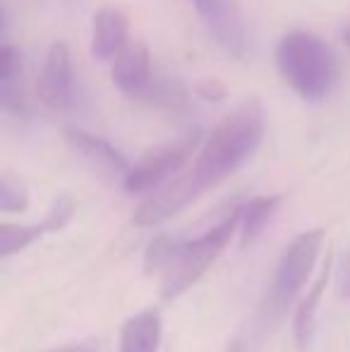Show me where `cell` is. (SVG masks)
<instances>
[{
    "mask_svg": "<svg viewBox=\"0 0 350 352\" xmlns=\"http://www.w3.org/2000/svg\"><path fill=\"white\" fill-rule=\"evenodd\" d=\"M338 292L343 300H350V250L343 254L341 264H338Z\"/></svg>",
    "mask_w": 350,
    "mask_h": 352,
    "instance_id": "cell-19",
    "label": "cell"
},
{
    "mask_svg": "<svg viewBox=\"0 0 350 352\" xmlns=\"http://www.w3.org/2000/svg\"><path fill=\"white\" fill-rule=\"evenodd\" d=\"M324 240H327L324 230H305L288 242L276 264L269 292L262 302L264 321H278L295 302V297L303 292L307 278L317 266V256L324 247Z\"/></svg>",
    "mask_w": 350,
    "mask_h": 352,
    "instance_id": "cell-4",
    "label": "cell"
},
{
    "mask_svg": "<svg viewBox=\"0 0 350 352\" xmlns=\"http://www.w3.org/2000/svg\"><path fill=\"white\" fill-rule=\"evenodd\" d=\"M65 140L72 146V151L80 153L89 166L96 168L103 175L122 177V180H125V175L132 170L125 153L113 146L108 140H103V137L91 135V132H87V130H80V127H67Z\"/></svg>",
    "mask_w": 350,
    "mask_h": 352,
    "instance_id": "cell-10",
    "label": "cell"
},
{
    "mask_svg": "<svg viewBox=\"0 0 350 352\" xmlns=\"http://www.w3.org/2000/svg\"><path fill=\"white\" fill-rule=\"evenodd\" d=\"M29 206V187L22 175L12 170H3L0 175V211L22 213Z\"/></svg>",
    "mask_w": 350,
    "mask_h": 352,
    "instance_id": "cell-17",
    "label": "cell"
},
{
    "mask_svg": "<svg viewBox=\"0 0 350 352\" xmlns=\"http://www.w3.org/2000/svg\"><path fill=\"white\" fill-rule=\"evenodd\" d=\"M197 94L206 101H221L226 96V87L219 82V79H201L197 84Z\"/></svg>",
    "mask_w": 350,
    "mask_h": 352,
    "instance_id": "cell-18",
    "label": "cell"
},
{
    "mask_svg": "<svg viewBox=\"0 0 350 352\" xmlns=\"http://www.w3.org/2000/svg\"><path fill=\"white\" fill-rule=\"evenodd\" d=\"M151 53L144 41H127V46L111 63V79L116 89L127 98H137L146 94L151 84Z\"/></svg>",
    "mask_w": 350,
    "mask_h": 352,
    "instance_id": "cell-9",
    "label": "cell"
},
{
    "mask_svg": "<svg viewBox=\"0 0 350 352\" xmlns=\"http://www.w3.org/2000/svg\"><path fill=\"white\" fill-rule=\"evenodd\" d=\"M343 41H346V46H348V51H350V22L343 27Z\"/></svg>",
    "mask_w": 350,
    "mask_h": 352,
    "instance_id": "cell-22",
    "label": "cell"
},
{
    "mask_svg": "<svg viewBox=\"0 0 350 352\" xmlns=\"http://www.w3.org/2000/svg\"><path fill=\"white\" fill-rule=\"evenodd\" d=\"M283 197L281 195H264V197H252L243 204V221H240V240L243 245H252L264 235V230L269 228L274 213L278 211Z\"/></svg>",
    "mask_w": 350,
    "mask_h": 352,
    "instance_id": "cell-15",
    "label": "cell"
},
{
    "mask_svg": "<svg viewBox=\"0 0 350 352\" xmlns=\"http://www.w3.org/2000/svg\"><path fill=\"white\" fill-rule=\"evenodd\" d=\"M243 204L233 201L223 216L199 237L180 240L173 235H159L144 250V269L149 276L161 278V297L175 300L206 274L211 264L228 247L235 228L243 221Z\"/></svg>",
    "mask_w": 350,
    "mask_h": 352,
    "instance_id": "cell-2",
    "label": "cell"
},
{
    "mask_svg": "<svg viewBox=\"0 0 350 352\" xmlns=\"http://www.w3.org/2000/svg\"><path fill=\"white\" fill-rule=\"evenodd\" d=\"M142 101L151 103V106H159V108H168V111H177V108L187 106V89L182 87V82H177V79L154 72L151 84L144 96H142Z\"/></svg>",
    "mask_w": 350,
    "mask_h": 352,
    "instance_id": "cell-16",
    "label": "cell"
},
{
    "mask_svg": "<svg viewBox=\"0 0 350 352\" xmlns=\"http://www.w3.org/2000/svg\"><path fill=\"white\" fill-rule=\"evenodd\" d=\"M331 261H333V254L329 252L327 261H324L314 285L309 287V292L303 297V302H300L298 309H295L293 336H295V345H298L300 352H307L309 345H312L314 329H317V309H319V302H322L324 290H327L329 276H331Z\"/></svg>",
    "mask_w": 350,
    "mask_h": 352,
    "instance_id": "cell-13",
    "label": "cell"
},
{
    "mask_svg": "<svg viewBox=\"0 0 350 352\" xmlns=\"http://www.w3.org/2000/svg\"><path fill=\"white\" fill-rule=\"evenodd\" d=\"M201 142V130H190L185 135L175 137L173 142L161 144V146L151 148L137 166H132V170L122 180V190L127 195H144L156 187L166 185L171 177L190 161V156L195 153V148Z\"/></svg>",
    "mask_w": 350,
    "mask_h": 352,
    "instance_id": "cell-5",
    "label": "cell"
},
{
    "mask_svg": "<svg viewBox=\"0 0 350 352\" xmlns=\"http://www.w3.org/2000/svg\"><path fill=\"white\" fill-rule=\"evenodd\" d=\"M192 5L204 22L206 32L228 56L238 60L248 56V32L235 0H192Z\"/></svg>",
    "mask_w": 350,
    "mask_h": 352,
    "instance_id": "cell-6",
    "label": "cell"
},
{
    "mask_svg": "<svg viewBox=\"0 0 350 352\" xmlns=\"http://www.w3.org/2000/svg\"><path fill=\"white\" fill-rule=\"evenodd\" d=\"M276 67L283 82L309 103L331 96L341 77L338 56L312 32H288L276 48Z\"/></svg>",
    "mask_w": 350,
    "mask_h": 352,
    "instance_id": "cell-3",
    "label": "cell"
},
{
    "mask_svg": "<svg viewBox=\"0 0 350 352\" xmlns=\"http://www.w3.org/2000/svg\"><path fill=\"white\" fill-rule=\"evenodd\" d=\"M75 209H77L75 199H72L70 195H61L51 204L46 218L34 223V226H12V223H3V226H0V256L8 259V256L32 247L34 242H39L43 235H48V232L63 230V228L72 221Z\"/></svg>",
    "mask_w": 350,
    "mask_h": 352,
    "instance_id": "cell-8",
    "label": "cell"
},
{
    "mask_svg": "<svg viewBox=\"0 0 350 352\" xmlns=\"http://www.w3.org/2000/svg\"><path fill=\"white\" fill-rule=\"evenodd\" d=\"M36 96L43 106L63 111L75 96V74H72V56L65 41H53L43 56V65L36 79Z\"/></svg>",
    "mask_w": 350,
    "mask_h": 352,
    "instance_id": "cell-7",
    "label": "cell"
},
{
    "mask_svg": "<svg viewBox=\"0 0 350 352\" xmlns=\"http://www.w3.org/2000/svg\"><path fill=\"white\" fill-rule=\"evenodd\" d=\"M130 41V24L122 10L101 8L91 19V56L98 63H113Z\"/></svg>",
    "mask_w": 350,
    "mask_h": 352,
    "instance_id": "cell-12",
    "label": "cell"
},
{
    "mask_svg": "<svg viewBox=\"0 0 350 352\" xmlns=\"http://www.w3.org/2000/svg\"><path fill=\"white\" fill-rule=\"evenodd\" d=\"M46 352H98L94 343H75V345H63V348H53Z\"/></svg>",
    "mask_w": 350,
    "mask_h": 352,
    "instance_id": "cell-20",
    "label": "cell"
},
{
    "mask_svg": "<svg viewBox=\"0 0 350 352\" xmlns=\"http://www.w3.org/2000/svg\"><path fill=\"white\" fill-rule=\"evenodd\" d=\"M226 352H245V345H243V340H233V343L226 348Z\"/></svg>",
    "mask_w": 350,
    "mask_h": 352,
    "instance_id": "cell-21",
    "label": "cell"
},
{
    "mask_svg": "<svg viewBox=\"0 0 350 352\" xmlns=\"http://www.w3.org/2000/svg\"><path fill=\"white\" fill-rule=\"evenodd\" d=\"M0 108L14 118H24L29 113L22 51L10 41H3L0 46Z\"/></svg>",
    "mask_w": 350,
    "mask_h": 352,
    "instance_id": "cell-11",
    "label": "cell"
},
{
    "mask_svg": "<svg viewBox=\"0 0 350 352\" xmlns=\"http://www.w3.org/2000/svg\"><path fill=\"white\" fill-rule=\"evenodd\" d=\"M161 343V314L156 307L132 314L122 324L120 352H156Z\"/></svg>",
    "mask_w": 350,
    "mask_h": 352,
    "instance_id": "cell-14",
    "label": "cell"
},
{
    "mask_svg": "<svg viewBox=\"0 0 350 352\" xmlns=\"http://www.w3.org/2000/svg\"><path fill=\"white\" fill-rule=\"evenodd\" d=\"M264 111L257 101L245 103L228 118H223L201 144L190 170L154 192L135 211L132 223L140 228L159 226L187 209L204 192L221 185L248 158L254 156L264 140Z\"/></svg>",
    "mask_w": 350,
    "mask_h": 352,
    "instance_id": "cell-1",
    "label": "cell"
}]
</instances>
